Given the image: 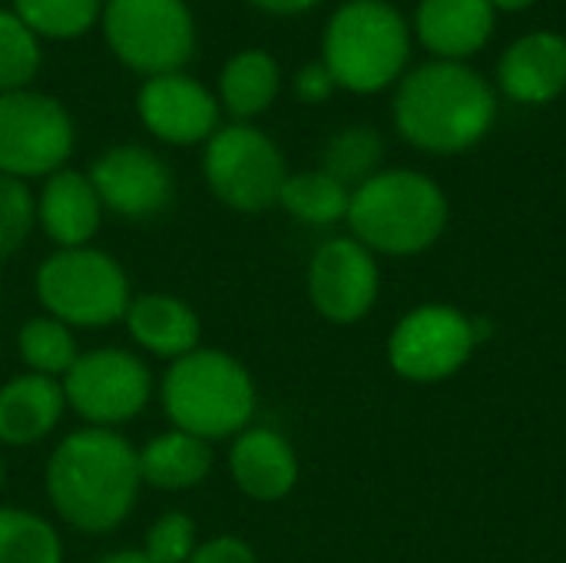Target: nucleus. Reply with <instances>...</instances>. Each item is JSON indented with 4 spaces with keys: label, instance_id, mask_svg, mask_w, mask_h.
Here are the masks:
<instances>
[{
    "label": "nucleus",
    "instance_id": "obj_1",
    "mask_svg": "<svg viewBox=\"0 0 566 563\" xmlns=\"http://www.w3.org/2000/svg\"><path fill=\"white\" fill-rule=\"evenodd\" d=\"M46 498L80 534L116 531L143 488L136 448L113 428L66 435L46 461Z\"/></svg>",
    "mask_w": 566,
    "mask_h": 563
},
{
    "label": "nucleus",
    "instance_id": "obj_2",
    "mask_svg": "<svg viewBox=\"0 0 566 563\" xmlns=\"http://www.w3.org/2000/svg\"><path fill=\"white\" fill-rule=\"evenodd\" d=\"M497 116L491 83L454 60H434L411 70L395 93L398 133L434 156H454L478 146Z\"/></svg>",
    "mask_w": 566,
    "mask_h": 563
},
{
    "label": "nucleus",
    "instance_id": "obj_3",
    "mask_svg": "<svg viewBox=\"0 0 566 563\" xmlns=\"http://www.w3.org/2000/svg\"><path fill=\"white\" fill-rule=\"evenodd\" d=\"M352 239L368 252L418 256L431 249L448 226V199L434 179L415 169H385L352 189Z\"/></svg>",
    "mask_w": 566,
    "mask_h": 563
},
{
    "label": "nucleus",
    "instance_id": "obj_4",
    "mask_svg": "<svg viewBox=\"0 0 566 563\" xmlns=\"http://www.w3.org/2000/svg\"><path fill=\"white\" fill-rule=\"evenodd\" d=\"M163 408L176 431L202 441L242 435L255 415L249 368L222 348H196L163 375Z\"/></svg>",
    "mask_w": 566,
    "mask_h": 563
},
{
    "label": "nucleus",
    "instance_id": "obj_5",
    "mask_svg": "<svg viewBox=\"0 0 566 563\" xmlns=\"http://www.w3.org/2000/svg\"><path fill=\"white\" fill-rule=\"evenodd\" d=\"M411 56V30L388 0L342 3L322 37V63L348 93H381Z\"/></svg>",
    "mask_w": 566,
    "mask_h": 563
},
{
    "label": "nucleus",
    "instance_id": "obj_6",
    "mask_svg": "<svg viewBox=\"0 0 566 563\" xmlns=\"http://www.w3.org/2000/svg\"><path fill=\"white\" fill-rule=\"evenodd\" d=\"M36 299L50 319L70 329H106L123 322L133 292L123 265L93 249H56L36 269Z\"/></svg>",
    "mask_w": 566,
    "mask_h": 563
},
{
    "label": "nucleus",
    "instance_id": "obj_7",
    "mask_svg": "<svg viewBox=\"0 0 566 563\" xmlns=\"http://www.w3.org/2000/svg\"><path fill=\"white\" fill-rule=\"evenodd\" d=\"M99 20L116 60L146 80L192 60L196 20L186 0H106Z\"/></svg>",
    "mask_w": 566,
    "mask_h": 563
},
{
    "label": "nucleus",
    "instance_id": "obj_8",
    "mask_svg": "<svg viewBox=\"0 0 566 563\" xmlns=\"http://www.w3.org/2000/svg\"><path fill=\"white\" fill-rule=\"evenodd\" d=\"M202 176L219 202L235 212H265L289 179L282 149L255 126L232 123L206 139Z\"/></svg>",
    "mask_w": 566,
    "mask_h": 563
},
{
    "label": "nucleus",
    "instance_id": "obj_9",
    "mask_svg": "<svg viewBox=\"0 0 566 563\" xmlns=\"http://www.w3.org/2000/svg\"><path fill=\"white\" fill-rule=\"evenodd\" d=\"M73 153V119L60 100L36 90L0 93V173L53 176Z\"/></svg>",
    "mask_w": 566,
    "mask_h": 563
},
{
    "label": "nucleus",
    "instance_id": "obj_10",
    "mask_svg": "<svg viewBox=\"0 0 566 563\" xmlns=\"http://www.w3.org/2000/svg\"><path fill=\"white\" fill-rule=\"evenodd\" d=\"M63 398L86 425L113 428L133 421L153 398V372L126 348L80 352L63 375Z\"/></svg>",
    "mask_w": 566,
    "mask_h": 563
},
{
    "label": "nucleus",
    "instance_id": "obj_11",
    "mask_svg": "<svg viewBox=\"0 0 566 563\" xmlns=\"http://www.w3.org/2000/svg\"><path fill=\"white\" fill-rule=\"evenodd\" d=\"M481 338L484 325L478 319L451 305H421L395 325L388 362L401 378L431 385L461 372Z\"/></svg>",
    "mask_w": 566,
    "mask_h": 563
},
{
    "label": "nucleus",
    "instance_id": "obj_12",
    "mask_svg": "<svg viewBox=\"0 0 566 563\" xmlns=\"http://www.w3.org/2000/svg\"><path fill=\"white\" fill-rule=\"evenodd\" d=\"M378 262L358 239H328L308 265V299L332 325L361 322L378 302Z\"/></svg>",
    "mask_w": 566,
    "mask_h": 563
},
{
    "label": "nucleus",
    "instance_id": "obj_13",
    "mask_svg": "<svg viewBox=\"0 0 566 563\" xmlns=\"http://www.w3.org/2000/svg\"><path fill=\"white\" fill-rule=\"evenodd\" d=\"M103 209L123 219L159 216L172 202V173L146 146L123 143L106 149L86 173Z\"/></svg>",
    "mask_w": 566,
    "mask_h": 563
},
{
    "label": "nucleus",
    "instance_id": "obj_14",
    "mask_svg": "<svg viewBox=\"0 0 566 563\" xmlns=\"http://www.w3.org/2000/svg\"><path fill=\"white\" fill-rule=\"evenodd\" d=\"M136 110L143 126L169 146L202 143L219 126L216 96L186 73L149 76L136 96Z\"/></svg>",
    "mask_w": 566,
    "mask_h": 563
},
{
    "label": "nucleus",
    "instance_id": "obj_15",
    "mask_svg": "<svg viewBox=\"0 0 566 563\" xmlns=\"http://www.w3.org/2000/svg\"><path fill=\"white\" fill-rule=\"evenodd\" d=\"M497 83L514 103L541 106L566 90V37L554 30H534L514 40L501 63Z\"/></svg>",
    "mask_w": 566,
    "mask_h": 563
},
{
    "label": "nucleus",
    "instance_id": "obj_16",
    "mask_svg": "<svg viewBox=\"0 0 566 563\" xmlns=\"http://www.w3.org/2000/svg\"><path fill=\"white\" fill-rule=\"evenodd\" d=\"M229 475L252 501H282L298 481V458L292 445L272 428H245L229 451Z\"/></svg>",
    "mask_w": 566,
    "mask_h": 563
},
{
    "label": "nucleus",
    "instance_id": "obj_17",
    "mask_svg": "<svg viewBox=\"0 0 566 563\" xmlns=\"http://www.w3.org/2000/svg\"><path fill=\"white\" fill-rule=\"evenodd\" d=\"M36 222L43 226L46 239L56 242V249L90 246L103 222V202L90 176L76 169H60L46 176L36 199Z\"/></svg>",
    "mask_w": 566,
    "mask_h": 563
},
{
    "label": "nucleus",
    "instance_id": "obj_18",
    "mask_svg": "<svg viewBox=\"0 0 566 563\" xmlns=\"http://www.w3.org/2000/svg\"><path fill=\"white\" fill-rule=\"evenodd\" d=\"M494 7L491 0H421L415 13L418 40L438 60H468L494 33Z\"/></svg>",
    "mask_w": 566,
    "mask_h": 563
},
{
    "label": "nucleus",
    "instance_id": "obj_19",
    "mask_svg": "<svg viewBox=\"0 0 566 563\" xmlns=\"http://www.w3.org/2000/svg\"><path fill=\"white\" fill-rule=\"evenodd\" d=\"M129 338L159 358H182L199 348V315L169 292H146L136 295L123 315Z\"/></svg>",
    "mask_w": 566,
    "mask_h": 563
},
{
    "label": "nucleus",
    "instance_id": "obj_20",
    "mask_svg": "<svg viewBox=\"0 0 566 563\" xmlns=\"http://www.w3.org/2000/svg\"><path fill=\"white\" fill-rule=\"evenodd\" d=\"M63 385L46 375H17L0 388V445L23 448L43 441L63 418Z\"/></svg>",
    "mask_w": 566,
    "mask_h": 563
},
{
    "label": "nucleus",
    "instance_id": "obj_21",
    "mask_svg": "<svg viewBox=\"0 0 566 563\" xmlns=\"http://www.w3.org/2000/svg\"><path fill=\"white\" fill-rule=\"evenodd\" d=\"M139 478L159 491H189L199 488L212 471V448L202 438L186 431H169L153 438L143 451H136Z\"/></svg>",
    "mask_w": 566,
    "mask_h": 563
},
{
    "label": "nucleus",
    "instance_id": "obj_22",
    "mask_svg": "<svg viewBox=\"0 0 566 563\" xmlns=\"http://www.w3.org/2000/svg\"><path fill=\"white\" fill-rule=\"evenodd\" d=\"M282 86V73L272 53L265 50H239L235 56L226 60L219 73V96L222 106L235 119H252L265 113Z\"/></svg>",
    "mask_w": 566,
    "mask_h": 563
},
{
    "label": "nucleus",
    "instance_id": "obj_23",
    "mask_svg": "<svg viewBox=\"0 0 566 563\" xmlns=\"http://www.w3.org/2000/svg\"><path fill=\"white\" fill-rule=\"evenodd\" d=\"M348 202H352V189L342 186L338 179H332L325 169H308V173L289 176L282 186V196H279V206L308 226L342 222L348 216Z\"/></svg>",
    "mask_w": 566,
    "mask_h": 563
},
{
    "label": "nucleus",
    "instance_id": "obj_24",
    "mask_svg": "<svg viewBox=\"0 0 566 563\" xmlns=\"http://www.w3.org/2000/svg\"><path fill=\"white\" fill-rule=\"evenodd\" d=\"M17 355L20 362L33 372V375H66L73 368V362L80 358L73 329L50 319V315H36L27 319L17 332Z\"/></svg>",
    "mask_w": 566,
    "mask_h": 563
},
{
    "label": "nucleus",
    "instance_id": "obj_25",
    "mask_svg": "<svg viewBox=\"0 0 566 563\" xmlns=\"http://www.w3.org/2000/svg\"><path fill=\"white\" fill-rule=\"evenodd\" d=\"M0 563H63V541L40 514L0 504Z\"/></svg>",
    "mask_w": 566,
    "mask_h": 563
},
{
    "label": "nucleus",
    "instance_id": "obj_26",
    "mask_svg": "<svg viewBox=\"0 0 566 563\" xmlns=\"http://www.w3.org/2000/svg\"><path fill=\"white\" fill-rule=\"evenodd\" d=\"M103 3L106 0H13V13L33 37L73 40L103 17Z\"/></svg>",
    "mask_w": 566,
    "mask_h": 563
},
{
    "label": "nucleus",
    "instance_id": "obj_27",
    "mask_svg": "<svg viewBox=\"0 0 566 563\" xmlns=\"http://www.w3.org/2000/svg\"><path fill=\"white\" fill-rule=\"evenodd\" d=\"M381 153H385L381 136L371 126H348L328 139L325 156H322V169L332 179H338L342 186L358 189L365 179H371L378 173Z\"/></svg>",
    "mask_w": 566,
    "mask_h": 563
},
{
    "label": "nucleus",
    "instance_id": "obj_28",
    "mask_svg": "<svg viewBox=\"0 0 566 563\" xmlns=\"http://www.w3.org/2000/svg\"><path fill=\"white\" fill-rule=\"evenodd\" d=\"M40 70V43L13 10L0 7V93L27 90Z\"/></svg>",
    "mask_w": 566,
    "mask_h": 563
},
{
    "label": "nucleus",
    "instance_id": "obj_29",
    "mask_svg": "<svg viewBox=\"0 0 566 563\" xmlns=\"http://www.w3.org/2000/svg\"><path fill=\"white\" fill-rule=\"evenodd\" d=\"M36 219V202L27 183L0 173V262L10 259L30 236Z\"/></svg>",
    "mask_w": 566,
    "mask_h": 563
},
{
    "label": "nucleus",
    "instance_id": "obj_30",
    "mask_svg": "<svg viewBox=\"0 0 566 563\" xmlns=\"http://www.w3.org/2000/svg\"><path fill=\"white\" fill-rule=\"evenodd\" d=\"M149 563H186L196 554V524L182 511H169L159 521L149 524L146 531V548Z\"/></svg>",
    "mask_w": 566,
    "mask_h": 563
},
{
    "label": "nucleus",
    "instance_id": "obj_31",
    "mask_svg": "<svg viewBox=\"0 0 566 563\" xmlns=\"http://www.w3.org/2000/svg\"><path fill=\"white\" fill-rule=\"evenodd\" d=\"M186 563H259V557L242 538L222 534V538H212L202 548H196V554Z\"/></svg>",
    "mask_w": 566,
    "mask_h": 563
},
{
    "label": "nucleus",
    "instance_id": "obj_32",
    "mask_svg": "<svg viewBox=\"0 0 566 563\" xmlns=\"http://www.w3.org/2000/svg\"><path fill=\"white\" fill-rule=\"evenodd\" d=\"M332 93H335V80H332V73H328V66L322 60L305 63L295 73V96L302 103H325Z\"/></svg>",
    "mask_w": 566,
    "mask_h": 563
},
{
    "label": "nucleus",
    "instance_id": "obj_33",
    "mask_svg": "<svg viewBox=\"0 0 566 563\" xmlns=\"http://www.w3.org/2000/svg\"><path fill=\"white\" fill-rule=\"evenodd\" d=\"M252 3L265 13H275V17H295V13L318 7L322 0H252Z\"/></svg>",
    "mask_w": 566,
    "mask_h": 563
},
{
    "label": "nucleus",
    "instance_id": "obj_34",
    "mask_svg": "<svg viewBox=\"0 0 566 563\" xmlns=\"http://www.w3.org/2000/svg\"><path fill=\"white\" fill-rule=\"evenodd\" d=\"M96 563H149L143 551H116V554H106L103 561Z\"/></svg>",
    "mask_w": 566,
    "mask_h": 563
},
{
    "label": "nucleus",
    "instance_id": "obj_35",
    "mask_svg": "<svg viewBox=\"0 0 566 563\" xmlns=\"http://www.w3.org/2000/svg\"><path fill=\"white\" fill-rule=\"evenodd\" d=\"M537 0H491V7L494 10H527V7H534Z\"/></svg>",
    "mask_w": 566,
    "mask_h": 563
},
{
    "label": "nucleus",
    "instance_id": "obj_36",
    "mask_svg": "<svg viewBox=\"0 0 566 563\" xmlns=\"http://www.w3.org/2000/svg\"><path fill=\"white\" fill-rule=\"evenodd\" d=\"M0 488H3V458H0Z\"/></svg>",
    "mask_w": 566,
    "mask_h": 563
}]
</instances>
